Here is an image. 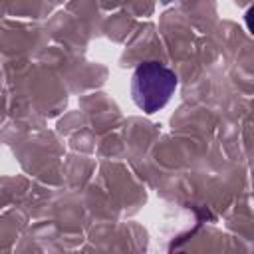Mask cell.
<instances>
[{
    "instance_id": "6da1fadb",
    "label": "cell",
    "mask_w": 254,
    "mask_h": 254,
    "mask_svg": "<svg viewBox=\"0 0 254 254\" xmlns=\"http://www.w3.org/2000/svg\"><path fill=\"white\" fill-rule=\"evenodd\" d=\"M177 73L157 60L143 62L131 75L133 103L147 115L163 109L177 89Z\"/></svg>"
}]
</instances>
